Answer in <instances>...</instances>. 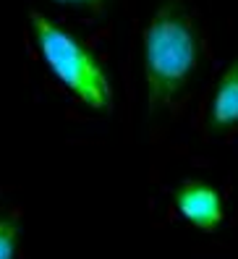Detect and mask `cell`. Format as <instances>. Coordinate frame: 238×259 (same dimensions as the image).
Returning a JSON list of instances; mask_svg holds the SVG:
<instances>
[{
  "instance_id": "cell-1",
  "label": "cell",
  "mask_w": 238,
  "mask_h": 259,
  "mask_svg": "<svg viewBox=\"0 0 238 259\" xmlns=\"http://www.w3.org/2000/svg\"><path fill=\"white\" fill-rule=\"evenodd\" d=\"M202 37L181 0H162L144 32V79L150 113H160L194 76Z\"/></svg>"
},
{
  "instance_id": "cell-2",
  "label": "cell",
  "mask_w": 238,
  "mask_h": 259,
  "mask_svg": "<svg viewBox=\"0 0 238 259\" xmlns=\"http://www.w3.org/2000/svg\"><path fill=\"white\" fill-rule=\"evenodd\" d=\"M32 34L37 50L44 60L50 73L61 81L71 95H76L86 108L97 113L110 110L113 105V87L105 66L100 58L81 45L71 32L58 26L39 11H32Z\"/></svg>"
},
{
  "instance_id": "cell-3",
  "label": "cell",
  "mask_w": 238,
  "mask_h": 259,
  "mask_svg": "<svg viewBox=\"0 0 238 259\" xmlns=\"http://www.w3.org/2000/svg\"><path fill=\"white\" fill-rule=\"evenodd\" d=\"M173 204L188 225L197 231L212 233L225 220V204L215 186L207 181H183L181 186L173 191Z\"/></svg>"
},
{
  "instance_id": "cell-4",
  "label": "cell",
  "mask_w": 238,
  "mask_h": 259,
  "mask_svg": "<svg viewBox=\"0 0 238 259\" xmlns=\"http://www.w3.org/2000/svg\"><path fill=\"white\" fill-rule=\"evenodd\" d=\"M207 126L212 134H222L238 126V58L225 68V73L220 76L215 87Z\"/></svg>"
},
{
  "instance_id": "cell-5",
  "label": "cell",
  "mask_w": 238,
  "mask_h": 259,
  "mask_svg": "<svg viewBox=\"0 0 238 259\" xmlns=\"http://www.w3.org/2000/svg\"><path fill=\"white\" fill-rule=\"evenodd\" d=\"M19 236H21V223L16 215L0 218V259H16Z\"/></svg>"
},
{
  "instance_id": "cell-6",
  "label": "cell",
  "mask_w": 238,
  "mask_h": 259,
  "mask_svg": "<svg viewBox=\"0 0 238 259\" xmlns=\"http://www.w3.org/2000/svg\"><path fill=\"white\" fill-rule=\"evenodd\" d=\"M58 6H71V8H84L89 13H102L108 8V0H53Z\"/></svg>"
}]
</instances>
